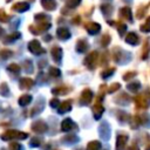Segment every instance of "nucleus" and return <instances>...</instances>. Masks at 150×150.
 I'll list each match as a JSON object with an SVG mask.
<instances>
[{"label":"nucleus","mask_w":150,"mask_h":150,"mask_svg":"<svg viewBox=\"0 0 150 150\" xmlns=\"http://www.w3.org/2000/svg\"><path fill=\"white\" fill-rule=\"evenodd\" d=\"M49 104H50L52 108H59V100H57V98H53V100L49 102Z\"/></svg>","instance_id":"obj_39"},{"label":"nucleus","mask_w":150,"mask_h":150,"mask_svg":"<svg viewBox=\"0 0 150 150\" xmlns=\"http://www.w3.org/2000/svg\"><path fill=\"white\" fill-rule=\"evenodd\" d=\"M87 49H88V43H87V41L83 40V39L79 40L77 43H76V50H77L79 53H84Z\"/></svg>","instance_id":"obj_18"},{"label":"nucleus","mask_w":150,"mask_h":150,"mask_svg":"<svg viewBox=\"0 0 150 150\" xmlns=\"http://www.w3.org/2000/svg\"><path fill=\"white\" fill-rule=\"evenodd\" d=\"M9 19L11 18L8 16V14H6L4 9H0V22H7L9 21Z\"/></svg>","instance_id":"obj_31"},{"label":"nucleus","mask_w":150,"mask_h":150,"mask_svg":"<svg viewBox=\"0 0 150 150\" xmlns=\"http://www.w3.org/2000/svg\"><path fill=\"white\" fill-rule=\"evenodd\" d=\"M96 61H97V52H91L89 55H87V57L84 59V64L89 68V69H94L96 66Z\"/></svg>","instance_id":"obj_4"},{"label":"nucleus","mask_w":150,"mask_h":150,"mask_svg":"<svg viewBox=\"0 0 150 150\" xmlns=\"http://www.w3.org/2000/svg\"><path fill=\"white\" fill-rule=\"evenodd\" d=\"M80 2H81V0H67L66 1V6L68 8H75V7H77L80 5Z\"/></svg>","instance_id":"obj_25"},{"label":"nucleus","mask_w":150,"mask_h":150,"mask_svg":"<svg viewBox=\"0 0 150 150\" xmlns=\"http://www.w3.org/2000/svg\"><path fill=\"white\" fill-rule=\"evenodd\" d=\"M56 35H57V38L61 39V40H68V39L70 38V32H69L66 27H60V28H57V30H56Z\"/></svg>","instance_id":"obj_11"},{"label":"nucleus","mask_w":150,"mask_h":150,"mask_svg":"<svg viewBox=\"0 0 150 150\" xmlns=\"http://www.w3.org/2000/svg\"><path fill=\"white\" fill-rule=\"evenodd\" d=\"M8 150H22V146H21V144L16 143V142H12L8 145Z\"/></svg>","instance_id":"obj_30"},{"label":"nucleus","mask_w":150,"mask_h":150,"mask_svg":"<svg viewBox=\"0 0 150 150\" xmlns=\"http://www.w3.org/2000/svg\"><path fill=\"white\" fill-rule=\"evenodd\" d=\"M125 41L128 43H130V45H137L138 43V38H137V35L135 33H129L127 35V38H125Z\"/></svg>","instance_id":"obj_20"},{"label":"nucleus","mask_w":150,"mask_h":150,"mask_svg":"<svg viewBox=\"0 0 150 150\" xmlns=\"http://www.w3.org/2000/svg\"><path fill=\"white\" fill-rule=\"evenodd\" d=\"M27 136H28V134H27V132H23V131H19V130H13V129H11V130L5 131V132L2 134V136H1V138H2L4 141H9V139H13V138L25 139V138H27Z\"/></svg>","instance_id":"obj_1"},{"label":"nucleus","mask_w":150,"mask_h":150,"mask_svg":"<svg viewBox=\"0 0 150 150\" xmlns=\"http://www.w3.org/2000/svg\"><path fill=\"white\" fill-rule=\"evenodd\" d=\"M100 148H101V143L98 141H91L88 143L87 150H100Z\"/></svg>","instance_id":"obj_23"},{"label":"nucleus","mask_w":150,"mask_h":150,"mask_svg":"<svg viewBox=\"0 0 150 150\" xmlns=\"http://www.w3.org/2000/svg\"><path fill=\"white\" fill-rule=\"evenodd\" d=\"M69 91H70V89H69L68 87H66V86L56 87V88L52 89V93H53L54 95H66V94H68Z\"/></svg>","instance_id":"obj_16"},{"label":"nucleus","mask_w":150,"mask_h":150,"mask_svg":"<svg viewBox=\"0 0 150 150\" xmlns=\"http://www.w3.org/2000/svg\"><path fill=\"white\" fill-rule=\"evenodd\" d=\"M12 8H13L15 12L23 13V12H26V11L29 9V4H28V2H16V4L13 5Z\"/></svg>","instance_id":"obj_12"},{"label":"nucleus","mask_w":150,"mask_h":150,"mask_svg":"<svg viewBox=\"0 0 150 150\" xmlns=\"http://www.w3.org/2000/svg\"><path fill=\"white\" fill-rule=\"evenodd\" d=\"M34 19H35L38 22H45V21H49V18H48L46 14H42V13L35 14V15H34Z\"/></svg>","instance_id":"obj_24"},{"label":"nucleus","mask_w":150,"mask_h":150,"mask_svg":"<svg viewBox=\"0 0 150 150\" xmlns=\"http://www.w3.org/2000/svg\"><path fill=\"white\" fill-rule=\"evenodd\" d=\"M103 111H104V108L101 104H95L93 107V114H94L95 120H100L101 116H102V114H103Z\"/></svg>","instance_id":"obj_15"},{"label":"nucleus","mask_w":150,"mask_h":150,"mask_svg":"<svg viewBox=\"0 0 150 150\" xmlns=\"http://www.w3.org/2000/svg\"><path fill=\"white\" fill-rule=\"evenodd\" d=\"M84 28L89 34H97L101 29V26L97 22H87L84 25Z\"/></svg>","instance_id":"obj_6"},{"label":"nucleus","mask_w":150,"mask_h":150,"mask_svg":"<svg viewBox=\"0 0 150 150\" xmlns=\"http://www.w3.org/2000/svg\"><path fill=\"white\" fill-rule=\"evenodd\" d=\"M109 41H110V36L108 34L103 35V38H102V46H107L109 43Z\"/></svg>","instance_id":"obj_37"},{"label":"nucleus","mask_w":150,"mask_h":150,"mask_svg":"<svg viewBox=\"0 0 150 150\" xmlns=\"http://www.w3.org/2000/svg\"><path fill=\"white\" fill-rule=\"evenodd\" d=\"M28 49L30 53H33L34 55H40V54H43L46 50L42 48L41 43L38 41V40H32L29 41L28 43Z\"/></svg>","instance_id":"obj_3"},{"label":"nucleus","mask_w":150,"mask_h":150,"mask_svg":"<svg viewBox=\"0 0 150 150\" xmlns=\"http://www.w3.org/2000/svg\"><path fill=\"white\" fill-rule=\"evenodd\" d=\"M70 109H71V103H70V101H64V102H62V103L59 105L57 111H59V114H64V112L70 111Z\"/></svg>","instance_id":"obj_14"},{"label":"nucleus","mask_w":150,"mask_h":150,"mask_svg":"<svg viewBox=\"0 0 150 150\" xmlns=\"http://www.w3.org/2000/svg\"><path fill=\"white\" fill-rule=\"evenodd\" d=\"M0 95H2V96L9 95V88H8V84L6 82H2L0 84Z\"/></svg>","instance_id":"obj_22"},{"label":"nucleus","mask_w":150,"mask_h":150,"mask_svg":"<svg viewBox=\"0 0 150 150\" xmlns=\"http://www.w3.org/2000/svg\"><path fill=\"white\" fill-rule=\"evenodd\" d=\"M50 54H52V57L54 59V61L61 62V59H62V49H61L59 46H54V47L52 48Z\"/></svg>","instance_id":"obj_9"},{"label":"nucleus","mask_w":150,"mask_h":150,"mask_svg":"<svg viewBox=\"0 0 150 150\" xmlns=\"http://www.w3.org/2000/svg\"><path fill=\"white\" fill-rule=\"evenodd\" d=\"M93 100V91L89 89H84L81 94V104H89Z\"/></svg>","instance_id":"obj_8"},{"label":"nucleus","mask_w":150,"mask_h":150,"mask_svg":"<svg viewBox=\"0 0 150 150\" xmlns=\"http://www.w3.org/2000/svg\"><path fill=\"white\" fill-rule=\"evenodd\" d=\"M139 87V83L138 82H132L131 84H129L128 86V88L130 89V90H132V91H135V90H137V88Z\"/></svg>","instance_id":"obj_38"},{"label":"nucleus","mask_w":150,"mask_h":150,"mask_svg":"<svg viewBox=\"0 0 150 150\" xmlns=\"http://www.w3.org/2000/svg\"><path fill=\"white\" fill-rule=\"evenodd\" d=\"M49 75L53 76V77H59V76L61 75V71H60V69L56 68V67H50V68H49Z\"/></svg>","instance_id":"obj_26"},{"label":"nucleus","mask_w":150,"mask_h":150,"mask_svg":"<svg viewBox=\"0 0 150 150\" xmlns=\"http://www.w3.org/2000/svg\"><path fill=\"white\" fill-rule=\"evenodd\" d=\"M19 38H20V33L15 32V33H13V34L7 35V36L4 39V42H5V43H12L13 41H15V40L19 39Z\"/></svg>","instance_id":"obj_21"},{"label":"nucleus","mask_w":150,"mask_h":150,"mask_svg":"<svg viewBox=\"0 0 150 150\" xmlns=\"http://www.w3.org/2000/svg\"><path fill=\"white\" fill-rule=\"evenodd\" d=\"M127 139H128L127 136H123V135L118 136L117 137V141H116V150H123L124 149V145L127 143Z\"/></svg>","instance_id":"obj_17"},{"label":"nucleus","mask_w":150,"mask_h":150,"mask_svg":"<svg viewBox=\"0 0 150 150\" xmlns=\"http://www.w3.org/2000/svg\"><path fill=\"white\" fill-rule=\"evenodd\" d=\"M50 28V23L49 21H45V22H36L35 25H30L29 26V30L34 34V35H39L46 30H48Z\"/></svg>","instance_id":"obj_2"},{"label":"nucleus","mask_w":150,"mask_h":150,"mask_svg":"<svg viewBox=\"0 0 150 150\" xmlns=\"http://www.w3.org/2000/svg\"><path fill=\"white\" fill-rule=\"evenodd\" d=\"M40 144H41V139L38 136H35L30 139V145L32 146H40Z\"/></svg>","instance_id":"obj_33"},{"label":"nucleus","mask_w":150,"mask_h":150,"mask_svg":"<svg viewBox=\"0 0 150 150\" xmlns=\"http://www.w3.org/2000/svg\"><path fill=\"white\" fill-rule=\"evenodd\" d=\"M11 55H12L11 50L4 49V50H1V52H0V57H2V59H8V57H9Z\"/></svg>","instance_id":"obj_36"},{"label":"nucleus","mask_w":150,"mask_h":150,"mask_svg":"<svg viewBox=\"0 0 150 150\" xmlns=\"http://www.w3.org/2000/svg\"><path fill=\"white\" fill-rule=\"evenodd\" d=\"M23 67H25V70L26 71H29V73L33 71V64H32V61L30 60H26L25 63H23Z\"/></svg>","instance_id":"obj_32"},{"label":"nucleus","mask_w":150,"mask_h":150,"mask_svg":"<svg viewBox=\"0 0 150 150\" xmlns=\"http://www.w3.org/2000/svg\"><path fill=\"white\" fill-rule=\"evenodd\" d=\"M73 129H76V123H74L70 118H66L62 121V123H61V130L62 131L67 132V131H70Z\"/></svg>","instance_id":"obj_7"},{"label":"nucleus","mask_w":150,"mask_h":150,"mask_svg":"<svg viewBox=\"0 0 150 150\" xmlns=\"http://www.w3.org/2000/svg\"><path fill=\"white\" fill-rule=\"evenodd\" d=\"M30 101H32V96L28 95V94H25V95L20 96L19 100H18V102H19V104H20L21 107H26V105H28V104L30 103Z\"/></svg>","instance_id":"obj_19"},{"label":"nucleus","mask_w":150,"mask_h":150,"mask_svg":"<svg viewBox=\"0 0 150 150\" xmlns=\"http://www.w3.org/2000/svg\"><path fill=\"white\" fill-rule=\"evenodd\" d=\"M114 68H110V69H107V70H104V71H102V74H101V76L103 77V79H105V77H108V76H110L111 74H114Z\"/></svg>","instance_id":"obj_34"},{"label":"nucleus","mask_w":150,"mask_h":150,"mask_svg":"<svg viewBox=\"0 0 150 150\" xmlns=\"http://www.w3.org/2000/svg\"><path fill=\"white\" fill-rule=\"evenodd\" d=\"M7 69H8L9 71H12V73H19V71H20V66L16 64V63H11V64L7 67Z\"/></svg>","instance_id":"obj_29"},{"label":"nucleus","mask_w":150,"mask_h":150,"mask_svg":"<svg viewBox=\"0 0 150 150\" xmlns=\"http://www.w3.org/2000/svg\"><path fill=\"white\" fill-rule=\"evenodd\" d=\"M101 11H102L105 15H109V14L112 12V7H111L110 5H107V4H105V5H102V6H101Z\"/></svg>","instance_id":"obj_27"},{"label":"nucleus","mask_w":150,"mask_h":150,"mask_svg":"<svg viewBox=\"0 0 150 150\" xmlns=\"http://www.w3.org/2000/svg\"><path fill=\"white\" fill-rule=\"evenodd\" d=\"M79 21H80V18H79V16H77L76 19H73V22H79Z\"/></svg>","instance_id":"obj_42"},{"label":"nucleus","mask_w":150,"mask_h":150,"mask_svg":"<svg viewBox=\"0 0 150 150\" xmlns=\"http://www.w3.org/2000/svg\"><path fill=\"white\" fill-rule=\"evenodd\" d=\"M33 84H34V81L29 77H22L19 82V86H20L21 89H29Z\"/></svg>","instance_id":"obj_13"},{"label":"nucleus","mask_w":150,"mask_h":150,"mask_svg":"<svg viewBox=\"0 0 150 150\" xmlns=\"http://www.w3.org/2000/svg\"><path fill=\"white\" fill-rule=\"evenodd\" d=\"M120 13H121V15H123L124 18H127L128 20H131V15H130V9H129L128 7H124V8H122V9L120 11Z\"/></svg>","instance_id":"obj_28"},{"label":"nucleus","mask_w":150,"mask_h":150,"mask_svg":"<svg viewBox=\"0 0 150 150\" xmlns=\"http://www.w3.org/2000/svg\"><path fill=\"white\" fill-rule=\"evenodd\" d=\"M32 129H33L35 132H38V134H43V132L47 131L48 127H47L46 122L39 120V121H36V122H34V123L32 124Z\"/></svg>","instance_id":"obj_5"},{"label":"nucleus","mask_w":150,"mask_h":150,"mask_svg":"<svg viewBox=\"0 0 150 150\" xmlns=\"http://www.w3.org/2000/svg\"><path fill=\"white\" fill-rule=\"evenodd\" d=\"M142 30H145V32H148V30H150V18L148 19V22L145 23V26H142V28H141Z\"/></svg>","instance_id":"obj_41"},{"label":"nucleus","mask_w":150,"mask_h":150,"mask_svg":"<svg viewBox=\"0 0 150 150\" xmlns=\"http://www.w3.org/2000/svg\"><path fill=\"white\" fill-rule=\"evenodd\" d=\"M62 141L63 142H71V143H74V142H77V137H75L74 135H69V136H66Z\"/></svg>","instance_id":"obj_35"},{"label":"nucleus","mask_w":150,"mask_h":150,"mask_svg":"<svg viewBox=\"0 0 150 150\" xmlns=\"http://www.w3.org/2000/svg\"><path fill=\"white\" fill-rule=\"evenodd\" d=\"M41 5L47 11H54L57 7L56 0H41Z\"/></svg>","instance_id":"obj_10"},{"label":"nucleus","mask_w":150,"mask_h":150,"mask_svg":"<svg viewBox=\"0 0 150 150\" xmlns=\"http://www.w3.org/2000/svg\"><path fill=\"white\" fill-rule=\"evenodd\" d=\"M118 88H120V84H118V83H114V84H111V86H110V88H109L108 93H112V91L117 90Z\"/></svg>","instance_id":"obj_40"}]
</instances>
